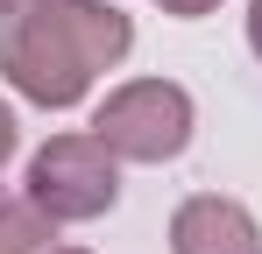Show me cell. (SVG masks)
<instances>
[{"instance_id": "obj_5", "label": "cell", "mask_w": 262, "mask_h": 254, "mask_svg": "<svg viewBox=\"0 0 262 254\" xmlns=\"http://www.w3.org/2000/svg\"><path fill=\"white\" fill-rule=\"evenodd\" d=\"M0 254H57V219L29 198H0Z\"/></svg>"}, {"instance_id": "obj_3", "label": "cell", "mask_w": 262, "mask_h": 254, "mask_svg": "<svg viewBox=\"0 0 262 254\" xmlns=\"http://www.w3.org/2000/svg\"><path fill=\"white\" fill-rule=\"evenodd\" d=\"M21 198L36 212H50L57 226H85V219H106L121 205V156L99 141V134H50L43 148L29 156V184Z\"/></svg>"}, {"instance_id": "obj_9", "label": "cell", "mask_w": 262, "mask_h": 254, "mask_svg": "<svg viewBox=\"0 0 262 254\" xmlns=\"http://www.w3.org/2000/svg\"><path fill=\"white\" fill-rule=\"evenodd\" d=\"M21 7H36V0H0V14H7V21H14V14H21Z\"/></svg>"}, {"instance_id": "obj_10", "label": "cell", "mask_w": 262, "mask_h": 254, "mask_svg": "<svg viewBox=\"0 0 262 254\" xmlns=\"http://www.w3.org/2000/svg\"><path fill=\"white\" fill-rule=\"evenodd\" d=\"M57 254H92V247H57Z\"/></svg>"}, {"instance_id": "obj_7", "label": "cell", "mask_w": 262, "mask_h": 254, "mask_svg": "<svg viewBox=\"0 0 262 254\" xmlns=\"http://www.w3.org/2000/svg\"><path fill=\"white\" fill-rule=\"evenodd\" d=\"M14 141H21V127H14V106H7V99H0V163H7V156H14Z\"/></svg>"}, {"instance_id": "obj_8", "label": "cell", "mask_w": 262, "mask_h": 254, "mask_svg": "<svg viewBox=\"0 0 262 254\" xmlns=\"http://www.w3.org/2000/svg\"><path fill=\"white\" fill-rule=\"evenodd\" d=\"M248 49L262 57V0H248Z\"/></svg>"}, {"instance_id": "obj_4", "label": "cell", "mask_w": 262, "mask_h": 254, "mask_svg": "<svg viewBox=\"0 0 262 254\" xmlns=\"http://www.w3.org/2000/svg\"><path fill=\"white\" fill-rule=\"evenodd\" d=\"M170 254H262V226L241 198L199 191L170 212Z\"/></svg>"}, {"instance_id": "obj_1", "label": "cell", "mask_w": 262, "mask_h": 254, "mask_svg": "<svg viewBox=\"0 0 262 254\" xmlns=\"http://www.w3.org/2000/svg\"><path fill=\"white\" fill-rule=\"evenodd\" d=\"M135 49V21L114 0H36L0 36V78L29 106L64 113L92 92L99 71H121Z\"/></svg>"}, {"instance_id": "obj_2", "label": "cell", "mask_w": 262, "mask_h": 254, "mask_svg": "<svg viewBox=\"0 0 262 254\" xmlns=\"http://www.w3.org/2000/svg\"><path fill=\"white\" fill-rule=\"evenodd\" d=\"M199 106L177 78H128L92 106V134L121 156V163H177L191 148Z\"/></svg>"}, {"instance_id": "obj_6", "label": "cell", "mask_w": 262, "mask_h": 254, "mask_svg": "<svg viewBox=\"0 0 262 254\" xmlns=\"http://www.w3.org/2000/svg\"><path fill=\"white\" fill-rule=\"evenodd\" d=\"M163 14H177V21H199V14H213L220 0H156Z\"/></svg>"}]
</instances>
